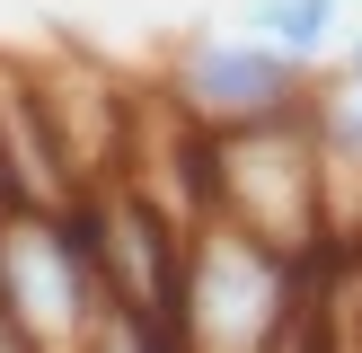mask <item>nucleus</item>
I'll return each mask as SVG.
<instances>
[{"mask_svg": "<svg viewBox=\"0 0 362 353\" xmlns=\"http://www.w3.org/2000/svg\"><path fill=\"white\" fill-rule=\"evenodd\" d=\"M310 309H327L310 274V247H274L239 221H194L186 229V292H177V327L194 353H283L318 345Z\"/></svg>", "mask_w": 362, "mask_h": 353, "instance_id": "nucleus-1", "label": "nucleus"}, {"mask_svg": "<svg viewBox=\"0 0 362 353\" xmlns=\"http://www.w3.org/2000/svg\"><path fill=\"white\" fill-rule=\"evenodd\" d=\"M204 212L257 229L274 247L327 239V141H318V115L292 106V115H265V124H212Z\"/></svg>", "mask_w": 362, "mask_h": 353, "instance_id": "nucleus-2", "label": "nucleus"}, {"mask_svg": "<svg viewBox=\"0 0 362 353\" xmlns=\"http://www.w3.org/2000/svg\"><path fill=\"white\" fill-rule=\"evenodd\" d=\"M0 300H9V318L27 327L35 353H62L88 335V318L106 300L98 239H88V194L0 212Z\"/></svg>", "mask_w": 362, "mask_h": 353, "instance_id": "nucleus-3", "label": "nucleus"}, {"mask_svg": "<svg viewBox=\"0 0 362 353\" xmlns=\"http://www.w3.org/2000/svg\"><path fill=\"white\" fill-rule=\"evenodd\" d=\"M177 106H186L194 124H265V115H292V106H310V62H292L283 44H265V35H194L186 53H177L168 80Z\"/></svg>", "mask_w": 362, "mask_h": 353, "instance_id": "nucleus-4", "label": "nucleus"}, {"mask_svg": "<svg viewBox=\"0 0 362 353\" xmlns=\"http://www.w3.org/2000/svg\"><path fill=\"white\" fill-rule=\"evenodd\" d=\"M0 168H9L18 203H71V194H88L71 150H62V133H53L45 80H35L27 53H0Z\"/></svg>", "mask_w": 362, "mask_h": 353, "instance_id": "nucleus-5", "label": "nucleus"}, {"mask_svg": "<svg viewBox=\"0 0 362 353\" xmlns=\"http://www.w3.org/2000/svg\"><path fill=\"white\" fill-rule=\"evenodd\" d=\"M345 0H239V27L265 35V44H283L292 62H318L327 44H345Z\"/></svg>", "mask_w": 362, "mask_h": 353, "instance_id": "nucleus-6", "label": "nucleus"}, {"mask_svg": "<svg viewBox=\"0 0 362 353\" xmlns=\"http://www.w3.org/2000/svg\"><path fill=\"white\" fill-rule=\"evenodd\" d=\"M0 353H35V345H27V327L9 318V300H0Z\"/></svg>", "mask_w": 362, "mask_h": 353, "instance_id": "nucleus-7", "label": "nucleus"}, {"mask_svg": "<svg viewBox=\"0 0 362 353\" xmlns=\"http://www.w3.org/2000/svg\"><path fill=\"white\" fill-rule=\"evenodd\" d=\"M345 88H362V35H345Z\"/></svg>", "mask_w": 362, "mask_h": 353, "instance_id": "nucleus-8", "label": "nucleus"}, {"mask_svg": "<svg viewBox=\"0 0 362 353\" xmlns=\"http://www.w3.org/2000/svg\"><path fill=\"white\" fill-rule=\"evenodd\" d=\"M9 203H18V194H9V168H0V212H9Z\"/></svg>", "mask_w": 362, "mask_h": 353, "instance_id": "nucleus-9", "label": "nucleus"}]
</instances>
